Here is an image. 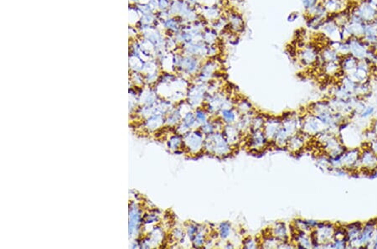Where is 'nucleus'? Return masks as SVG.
I'll list each match as a JSON object with an SVG mask.
<instances>
[{"label":"nucleus","instance_id":"nucleus-1","mask_svg":"<svg viewBox=\"0 0 377 249\" xmlns=\"http://www.w3.org/2000/svg\"><path fill=\"white\" fill-rule=\"evenodd\" d=\"M233 148L222 132H215L205 136L204 153L218 158H225L232 153Z\"/></svg>","mask_w":377,"mask_h":249},{"label":"nucleus","instance_id":"nucleus-2","mask_svg":"<svg viewBox=\"0 0 377 249\" xmlns=\"http://www.w3.org/2000/svg\"><path fill=\"white\" fill-rule=\"evenodd\" d=\"M326 124L319 118L313 113L307 114L301 121V129L304 133L309 136H317L327 130Z\"/></svg>","mask_w":377,"mask_h":249},{"label":"nucleus","instance_id":"nucleus-3","mask_svg":"<svg viewBox=\"0 0 377 249\" xmlns=\"http://www.w3.org/2000/svg\"><path fill=\"white\" fill-rule=\"evenodd\" d=\"M205 135L200 129H194L187 133L186 147L188 151L192 154L204 153Z\"/></svg>","mask_w":377,"mask_h":249},{"label":"nucleus","instance_id":"nucleus-4","mask_svg":"<svg viewBox=\"0 0 377 249\" xmlns=\"http://www.w3.org/2000/svg\"><path fill=\"white\" fill-rule=\"evenodd\" d=\"M247 144L252 151L260 152L267 148L269 141L267 138L263 131L255 130L251 131V133L247 135Z\"/></svg>","mask_w":377,"mask_h":249},{"label":"nucleus","instance_id":"nucleus-5","mask_svg":"<svg viewBox=\"0 0 377 249\" xmlns=\"http://www.w3.org/2000/svg\"><path fill=\"white\" fill-rule=\"evenodd\" d=\"M282 124V119L277 118H269L266 119L262 131L267 137V138L268 139L269 143L273 141L277 133L281 129Z\"/></svg>","mask_w":377,"mask_h":249},{"label":"nucleus","instance_id":"nucleus-6","mask_svg":"<svg viewBox=\"0 0 377 249\" xmlns=\"http://www.w3.org/2000/svg\"><path fill=\"white\" fill-rule=\"evenodd\" d=\"M222 133L226 138L227 141L230 143L231 146L236 148L242 142V138L244 137L240 129L235 124H225Z\"/></svg>","mask_w":377,"mask_h":249},{"label":"nucleus","instance_id":"nucleus-7","mask_svg":"<svg viewBox=\"0 0 377 249\" xmlns=\"http://www.w3.org/2000/svg\"><path fill=\"white\" fill-rule=\"evenodd\" d=\"M217 116H219L225 124H235L238 122L242 115L234 107V108L221 110Z\"/></svg>","mask_w":377,"mask_h":249},{"label":"nucleus","instance_id":"nucleus-8","mask_svg":"<svg viewBox=\"0 0 377 249\" xmlns=\"http://www.w3.org/2000/svg\"><path fill=\"white\" fill-rule=\"evenodd\" d=\"M270 235L279 240L280 242L288 241V232L287 227L283 222H277L270 228Z\"/></svg>","mask_w":377,"mask_h":249},{"label":"nucleus","instance_id":"nucleus-9","mask_svg":"<svg viewBox=\"0 0 377 249\" xmlns=\"http://www.w3.org/2000/svg\"><path fill=\"white\" fill-rule=\"evenodd\" d=\"M216 232L220 240H226L230 238L232 233V226L228 221L221 222L217 227Z\"/></svg>","mask_w":377,"mask_h":249},{"label":"nucleus","instance_id":"nucleus-10","mask_svg":"<svg viewBox=\"0 0 377 249\" xmlns=\"http://www.w3.org/2000/svg\"><path fill=\"white\" fill-rule=\"evenodd\" d=\"M235 108L241 115H245L253 112V108L247 99H240L237 102H235Z\"/></svg>","mask_w":377,"mask_h":249},{"label":"nucleus","instance_id":"nucleus-11","mask_svg":"<svg viewBox=\"0 0 377 249\" xmlns=\"http://www.w3.org/2000/svg\"><path fill=\"white\" fill-rule=\"evenodd\" d=\"M195 114V117H196L197 120L201 125L205 123H206V122H208L211 118L210 114L206 111V109H205L203 107L198 108Z\"/></svg>","mask_w":377,"mask_h":249},{"label":"nucleus","instance_id":"nucleus-12","mask_svg":"<svg viewBox=\"0 0 377 249\" xmlns=\"http://www.w3.org/2000/svg\"><path fill=\"white\" fill-rule=\"evenodd\" d=\"M266 119L267 118H265L262 115L256 114V115H255V117L253 118V119H252V127H251V131L262 130Z\"/></svg>","mask_w":377,"mask_h":249},{"label":"nucleus","instance_id":"nucleus-13","mask_svg":"<svg viewBox=\"0 0 377 249\" xmlns=\"http://www.w3.org/2000/svg\"><path fill=\"white\" fill-rule=\"evenodd\" d=\"M242 247L244 248H257L260 247V242L252 238H247L242 243Z\"/></svg>","mask_w":377,"mask_h":249}]
</instances>
